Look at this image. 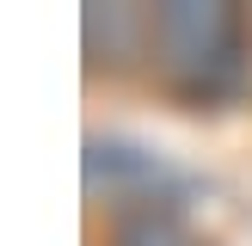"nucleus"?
Here are the masks:
<instances>
[{
	"label": "nucleus",
	"mask_w": 252,
	"mask_h": 246,
	"mask_svg": "<svg viewBox=\"0 0 252 246\" xmlns=\"http://www.w3.org/2000/svg\"><path fill=\"white\" fill-rule=\"evenodd\" d=\"M111 246H209V240H203L185 215H172L166 203H135V209L117 215Z\"/></svg>",
	"instance_id": "obj_2"
},
{
	"label": "nucleus",
	"mask_w": 252,
	"mask_h": 246,
	"mask_svg": "<svg viewBox=\"0 0 252 246\" xmlns=\"http://www.w3.org/2000/svg\"><path fill=\"white\" fill-rule=\"evenodd\" d=\"M148 49L160 62V80L185 105H228L252 68L246 12L221 6V0H172V6H160Z\"/></svg>",
	"instance_id": "obj_1"
}]
</instances>
